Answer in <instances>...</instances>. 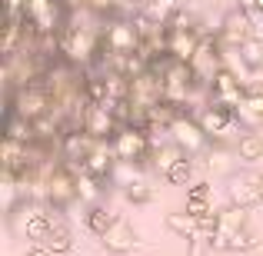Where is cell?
<instances>
[{"instance_id": "f546056e", "label": "cell", "mask_w": 263, "mask_h": 256, "mask_svg": "<svg viewBox=\"0 0 263 256\" xmlns=\"http://www.w3.org/2000/svg\"><path fill=\"white\" fill-rule=\"evenodd\" d=\"M257 183H260V196H263V173H257Z\"/></svg>"}, {"instance_id": "ffe728a7", "label": "cell", "mask_w": 263, "mask_h": 256, "mask_svg": "<svg viewBox=\"0 0 263 256\" xmlns=\"http://www.w3.org/2000/svg\"><path fill=\"white\" fill-rule=\"evenodd\" d=\"M84 220H87V230L93 233L97 240H100L103 233H107L110 226H114L117 213L110 210V206H103V203H93V206H90V210H87V216H84Z\"/></svg>"}, {"instance_id": "8992f818", "label": "cell", "mask_w": 263, "mask_h": 256, "mask_svg": "<svg viewBox=\"0 0 263 256\" xmlns=\"http://www.w3.org/2000/svg\"><path fill=\"white\" fill-rule=\"evenodd\" d=\"M110 143H114L117 160H127V163H143V160H150V153H154L150 133L143 127H134V123H130V127H120Z\"/></svg>"}, {"instance_id": "7c38bea8", "label": "cell", "mask_w": 263, "mask_h": 256, "mask_svg": "<svg viewBox=\"0 0 263 256\" xmlns=\"http://www.w3.org/2000/svg\"><path fill=\"white\" fill-rule=\"evenodd\" d=\"M217 33H220V40H223V47H243L250 37H257V33H253L250 17H247L240 7H233V10L227 13L223 20H220Z\"/></svg>"}, {"instance_id": "d4e9b609", "label": "cell", "mask_w": 263, "mask_h": 256, "mask_svg": "<svg viewBox=\"0 0 263 256\" xmlns=\"http://www.w3.org/2000/svg\"><path fill=\"white\" fill-rule=\"evenodd\" d=\"M123 196H127L134 206H143V203H150V200H154V186H150L147 176H143V180H137V183H130L127 190H123Z\"/></svg>"}, {"instance_id": "484cf974", "label": "cell", "mask_w": 263, "mask_h": 256, "mask_svg": "<svg viewBox=\"0 0 263 256\" xmlns=\"http://www.w3.org/2000/svg\"><path fill=\"white\" fill-rule=\"evenodd\" d=\"M167 180L174 186H193V160L190 156H183L180 163H174V170L167 173Z\"/></svg>"}, {"instance_id": "4dcf8cb0", "label": "cell", "mask_w": 263, "mask_h": 256, "mask_svg": "<svg viewBox=\"0 0 263 256\" xmlns=\"http://www.w3.org/2000/svg\"><path fill=\"white\" fill-rule=\"evenodd\" d=\"M253 87H260V90H263V80H257V84H253Z\"/></svg>"}, {"instance_id": "d6986e66", "label": "cell", "mask_w": 263, "mask_h": 256, "mask_svg": "<svg viewBox=\"0 0 263 256\" xmlns=\"http://www.w3.org/2000/svg\"><path fill=\"white\" fill-rule=\"evenodd\" d=\"M143 13H147L154 24H163V27H170V20L177 17L180 10H183V4L180 0H143V7H140Z\"/></svg>"}, {"instance_id": "cb8c5ba5", "label": "cell", "mask_w": 263, "mask_h": 256, "mask_svg": "<svg viewBox=\"0 0 263 256\" xmlns=\"http://www.w3.org/2000/svg\"><path fill=\"white\" fill-rule=\"evenodd\" d=\"M137 180H143V163H127L120 160L114 167V173H110V183L120 186V190H127L130 183H137Z\"/></svg>"}, {"instance_id": "8fae6325", "label": "cell", "mask_w": 263, "mask_h": 256, "mask_svg": "<svg viewBox=\"0 0 263 256\" xmlns=\"http://www.w3.org/2000/svg\"><path fill=\"white\" fill-rule=\"evenodd\" d=\"M227 196H230L233 206H243V210L263 203L257 173H230V176H227Z\"/></svg>"}, {"instance_id": "52a82bcc", "label": "cell", "mask_w": 263, "mask_h": 256, "mask_svg": "<svg viewBox=\"0 0 263 256\" xmlns=\"http://www.w3.org/2000/svg\"><path fill=\"white\" fill-rule=\"evenodd\" d=\"M197 120H200V127L206 130V136H210L213 143H223L227 136L237 130V113H233L230 107H220V103H203V107L197 110Z\"/></svg>"}, {"instance_id": "e0dca14e", "label": "cell", "mask_w": 263, "mask_h": 256, "mask_svg": "<svg viewBox=\"0 0 263 256\" xmlns=\"http://www.w3.org/2000/svg\"><path fill=\"white\" fill-rule=\"evenodd\" d=\"M233 153L243 163H260L263 160V133H257V130H240Z\"/></svg>"}, {"instance_id": "ac0fdd59", "label": "cell", "mask_w": 263, "mask_h": 256, "mask_svg": "<svg viewBox=\"0 0 263 256\" xmlns=\"http://www.w3.org/2000/svg\"><path fill=\"white\" fill-rule=\"evenodd\" d=\"M183 156H186V153L177 147L174 140H163V143H157V147H154V153H150V163H154L157 173H163V176H167V173L174 170V163H180Z\"/></svg>"}, {"instance_id": "5bb4252c", "label": "cell", "mask_w": 263, "mask_h": 256, "mask_svg": "<svg viewBox=\"0 0 263 256\" xmlns=\"http://www.w3.org/2000/svg\"><path fill=\"white\" fill-rule=\"evenodd\" d=\"M117 163H120V160H117V153H114V143H110V140H97V147L90 150V156H87L84 170L110 183V173H114Z\"/></svg>"}, {"instance_id": "9a60e30c", "label": "cell", "mask_w": 263, "mask_h": 256, "mask_svg": "<svg viewBox=\"0 0 263 256\" xmlns=\"http://www.w3.org/2000/svg\"><path fill=\"white\" fill-rule=\"evenodd\" d=\"M167 230L170 233H177L180 240H200V237H206L210 240V233H206V226H203V220H197L193 213H186V210H180V213H167Z\"/></svg>"}, {"instance_id": "7402d4cb", "label": "cell", "mask_w": 263, "mask_h": 256, "mask_svg": "<svg viewBox=\"0 0 263 256\" xmlns=\"http://www.w3.org/2000/svg\"><path fill=\"white\" fill-rule=\"evenodd\" d=\"M100 183H107V180H100V176H93V173H87V170H80L77 173V196L84 200V203H100V196H103V186Z\"/></svg>"}, {"instance_id": "4316f807", "label": "cell", "mask_w": 263, "mask_h": 256, "mask_svg": "<svg viewBox=\"0 0 263 256\" xmlns=\"http://www.w3.org/2000/svg\"><path fill=\"white\" fill-rule=\"evenodd\" d=\"M240 53H243V60H247V67H250V70L263 67V37H250L243 47H240Z\"/></svg>"}, {"instance_id": "6da1fadb", "label": "cell", "mask_w": 263, "mask_h": 256, "mask_svg": "<svg viewBox=\"0 0 263 256\" xmlns=\"http://www.w3.org/2000/svg\"><path fill=\"white\" fill-rule=\"evenodd\" d=\"M7 110H13L17 116L37 123L40 116H47L53 110V100H50V90H47L44 77L30 80V84H20L13 93H7Z\"/></svg>"}, {"instance_id": "4fadbf2b", "label": "cell", "mask_w": 263, "mask_h": 256, "mask_svg": "<svg viewBox=\"0 0 263 256\" xmlns=\"http://www.w3.org/2000/svg\"><path fill=\"white\" fill-rule=\"evenodd\" d=\"M100 243H103V250H107V253H117V256L130 253V250L137 246V230H134V223H130V220H123V216H117L114 226H110V230L100 237Z\"/></svg>"}, {"instance_id": "5b68a950", "label": "cell", "mask_w": 263, "mask_h": 256, "mask_svg": "<svg viewBox=\"0 0 263 256\" xmlns=\"http://www.w3.org/2000/svg\"><path fill=\"white\" fill-rule=\"evenodd\" d=\"M170 140H174L186 156H200V153H206V150H210V143H213L210 136H206V130L200 127V120L190 113V110H180L177 120L170 123Z\"/></svg>"}, {"instance_id": "7a4b0ae2", "label": "cell", "mask_w": 263, "mask_h": 256, "mask_svg": "<svg viewBox=\"0 0 263 256\" xmlns=\"http://www.w3.org/2000/svg\"><path fill=\"white\" fill-rule=\"evenodd\" d=\"M24 17L40 37H60V30L70 24V7L67 0H27Z\"/></svg>"}, {"instance_id": "277c9868", "label": "cell", "mask_w": 263, "mask_h": 256, "mask_svg": "<svg viewBox=\"0 0 263 256\" xmlns=\"http://www.w3.org/2000/svg\"><path fill=\"white\" fill-rule=\"evenodd\" d=\"M247 230V210L243 206H223L213 220V233H210V250L213 253H233L237 237Z\"/></svg>"}, {"instance_id": "1f68e13d", "label": "cell", "mask_w": 263, "mask_h": 256, "mask_svg": "<svg viewBox=\"0 0 263 256\" xmlns=\"http://www.w3.org/2000/svg\"><path fill=\"white\" fill-rule=\"evenodd\" d=\"M260 7H263V0H260Z\"/></svg>"}, {"instance_id": "3957f363", "label": "cell", "mask_w": 263, "mask_h": 256, "mask_svg": "<svg viewBox=\"0 0 263 256\" xmlns=\"http://www.w3.org/2000/svg\"><path fill=\"white\" fill-rule=\"evenodd\" d=\"M190 70H193L200 87L210 90L213 77L223 70V40H220V33H203V40H200L197 53L190 60Z\"/></svg>"}, {"instance_id": "603a6c76", "label": "cell", "mask_w": 263, "mask_h": 256, "mask_svg": "<svg viewBox=\"0 0 263 256\" xmlns=\"http://www.w3.org/2000/svg\"><path fill=\"white\" fill-rule=\"evenodd\" d=\"M44 246H50L53 253H70L73 250V233H70V226H67V220L60 216L57 223H53V230H50V237H47V243Z\"/></svg>"}, {"instance_id": "9c48e42d", "label": "cell", "mask_w": 263, "mask_h": 256, "mask_svg": "<svg viewBox=\"0 0 263 256\" xmlns=\"http://www.w3.org/2000/svg\"><path fill=\"white\" fill-rule=\"evenodd\" d=\"M93 147H97V140L87 133V130H67V133L60 136V160H64L70 170L80 173Z\"/></svg>"}, {"instance_id": "30bf717a", "label": "cell", "mask_w": 263, "mask_h": 256, "mask_svg": "<svg viewBox=\"0 0 263 256\" xmlns=\"http://www.w3.org/2000/svg\"><path fill=\"white\" fill-rule=\"evenodd\" d=\"M84 130L93 140H114L117 130H120V123H117L114 110L107 107V103H87L84 110Z\"/></svg>"}, {"instance_id": "83f0119b", "label": "cell", "mask_w": 263, "mask_h": 256, "mask_svg": "<svg viewBox=\"0 0 263 256\" xmlns=\"http://www.w3.org/2000/svg\"><path fill=\"white\" fill-rule=\"evenodd\" d=\"M243 107L250 110L253 116H260V120H263V90H260V87H247V100H243Z\"/></svg>"}, {"instance_id": "44dd1931", "label": "cell", "mask_w": 263, "mask_h": 256, "mask_svg": "<svg viewBox=\"0 0 263 256\" xmlns=\"http://www.w3.org/2000/svg\"><path fill=\"white\" fill-rule=\"evenodd\" d=\"M4 136H7V140H17V143H33V123L24 120V116H17L13 110H7Z\"/></svg>"}, {"instance_id": "ba28073f", "label": "cell", "mask_w": 263, "mask_h": 256, "mask_svg": "<svg viewBox=\"0 0 263 256\" xmlns=\"http://www.w3.org/2000/svg\"><path fill=\"white\" fill-rule=\"evenodd\" d=\"M243 100H247V84L230 70H220L213 77L210 90H206V103H220V107H230V110H237Z\"/></svg>"}, {"instance_id": "f1b7e54d", "label": "cell", "mask_w": 263, "mask_h": 256, "mask_svg": "<svg viewBox=\"0 0 263 256\" xmlns=\"http://www.w3.org/2000/svg\"><path fill=\"white\" fill-rule=\"evenodd\" d=\"M24 256H57V253H53L50 246H44V243H33V246H30V250H27Z\"/></svg>"}, {"instance_id": "2e32d148", "label": "cell", "mask_w": 263, "mask_h": 256, "mask_svg": "<svg viewBox=\"0 0 263 256\" xmlns=\"http://www.w3.org/2000/svg\"><path fill=\"white\" fill-rule=\"evenodd\" d=\"M186 213H193L197 220H213V190L206 183H193L186 193Z\"/></svg>"}]
</instances>
